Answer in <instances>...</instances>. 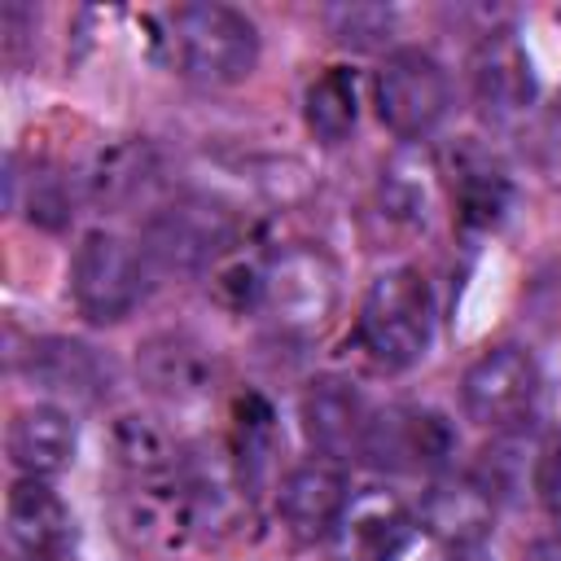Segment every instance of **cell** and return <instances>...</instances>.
<instances>
[{
	"instance_id": "obj_1",
	"label": "cell",
	"mask_w": 561,
	"mask_h": 561,
	"mask_svg": "<svg viewBox=\"0 0 561 561\" xmlns=\"http://www.w3.org/2000/svg\"><path fill=\"white\" fill-rule=\"evenodd\" d=\"M167 66L197 88H232L259 66V26L232 4H180L162 18Z\"/></svg>"
},
{
	"instance_id": "obj_2",
	"label": "cell",
	"mask_w": 561,
	"mask_h": 561,
	"mask_svg": "<svg viewBox=\"0 0 561 561\" xmlns=\"http://www.w3.org/2000/svg\"><path fill=\"white\" fill-rule=\"evenodd\" d=\"M245 302L259 307L280 333L307 337L324 329L337 307V263L307 241L280 245L245 272Z\"/></svg>"
},
{
	"instance_id": "obj_3",
	"label": "cell",
	"mask_w": 561,
	"mask_h": 561,
	"mask_svg": "<svg viewBox=\"0 0 561 561\" xmlns=\"http://www.w3.org/2000/svg\"><path fill=\"white\" fill-rule=\"evenodd\" d=\"M355 337H359L364 355L386 373H403V368L421 364L430 342H434V294H430V280L416 267L381 272L368 285L364 302H359Z\"/></svg>"
},
{
	"instance_id": "obj_4",
	"label": "cell",
	"mask_w": 561,
	"mask_h": 561,
	"mask_svg": "<svg viewBox=\"0 0 561 561\" xmlns=\"http://www.w3.org/2000/svg\"><path fill=\"white\" fill-rule=\"evenodd\" d=\"M149 276L153 263L140 241H127L110 228H92L79 237L70 259V298L88 324H118L145 302Z\"/></svg>"
},
{
	"instance_id": "obj_5",
	"label": "cell",
	"mask_w": 561,
	"mask_h": 561,
	"mask_svg": "<svg viewBox=\"0 0 561 561\" xmlns=\"http://www.w3.org/2000/svg\"><path fill=\"white\" fill-rule=\"evenodd\" d=\"M539 394H543V373H539L535 355L513 342L482 351L460 377L465 416L491 434L526 430L539 408Z\"/></svg>"
},
{
	"instance_id": "obj_6",
	"label": "cell",
	"mask_w": 561,
	"mask_h": 561,
	"mask_svg": "<svg viewBox=\"0 0 561 561\" xmlns=\"http://www.w3.org/2000/svg\"><path fill=\"white\" fill-rule=\"evenodd\" d=\"M377 118L399 140H425L451 110V79L425 48H394L373 79Z\"/></svg>"
},
{
	"instance_id": "obj_7",
	"label": "cell",
	"mask_w": 561,
	"mask_h": 561,
	"mask_svg": "<svg viewBox=\"0 0 561 561\" xmlns=\"http://www.w3.org/2000/svg\"><path fill=\"white\" fill-rule=\"evenodd\" d=\"M237 237V219L232 210H224L210 197H180L171 206H162L149 224H145V254L153 263V272H175V276H197L206 267H215L228 245Z\"/></svg>"
},
{
	"instance_id": "obj_8",
	"label": "cell",
	"mask_w": 561,
	"mask_h": 561,
	"mask_svg": "<svg viewBox=\"0 0 561 561\" xmlns=\"http://www.w3.org/2000/svg\"><path fill=\"white\" fill-rule=\"evenodd\" d=\"M456 451V430L434 408H373L364 456L373 469L390 473H438Z\"/></svg>"
},
{
	"instance_id": "obj_9",
	"label": "cell",
	"mask_w": 561,
	"mask_h": 561,
	"mask_svg": "<svg viewBox=\"0 0 561 561\" xmlns=\"http://www.w3.org/2000/svg\"><path fill=\"white\" fill-rule=\"evenodd\" d=\"M298 421H302L307 443L320 451V460L342 465V460H359L364 456L373 408L364 403L355 381H346V377H316L302 390V399H298Z\"/></svg>"
},
{
	"instance_id": "obj_10",
	"label": "cell",
	"mask_w": 561,
	"mask_h": 561,
	"mask_svg": "<svg viewBox=\"0 0 561 561\" xmlns=\"http://www.w3.org/2000/svg\"><path fill=\"white\" fill-rule=\"evenodd\" d=\"M469 79H473V101L486 118L495 123H513L522 118L530 105H535V70H530V57L522 48V39L500 26V31H486L473 48V61H469Z\"/></svg>"
},
{
	"instance_id": "obj_11",
	"label": "cell",
	"mask_w": 561,
	"mask_h": 561,
	"mask_svg": "<svg viewBox=\"0 0 561 561\" xmlns=\"http://www.w3.org/2000/svg\"><path fill=\"white\" fill-rule=\"evenodd\" d=\"M346 508H351V482L333 460L294 465L276 491V513L285 530L302 543L329 539L346 522Z\"/></svg>"
},
{
	"instance_id": "obj_12",
	"label": "cell",
	"mask_w": 561,
	"mask_h": 561,
	"mask_svg": "<svg viewBox=\"0 0 561 561\" xmlns=\"http://www.w3.org/2000/svg\"><path fill=\"white\" fill-rule=\"evenodd\" d=\"M136 368H140L145 386L175 408L206 403L215 390V355L188 333H153L140 346Z\"/></svg>"
},
{
	"instance_id": "obj_13",
	"label": "cell",
	"mask_w": 561,
	"mask_h": 561,
	"mask_svg": "<svg viewBox=\"0 0 561 561\" xmlns=\"http://www.w3.org/2000/svg\"><path fill=\"white\" fill-rule=\"evenodd\" d=\"M4 451L22 478H53L75 465L79 425L61 403H26L4 430Z\"/></svg>"
},
{
	"instance_id": "obj_14",
	"label": "cell",
	"mask_w": 561,
	"mask_h": 561,
	"mask_svg": "<svg viewBox=\"0 0 561 561\" xmlns=\"http://www.w3.org/2000/svg\"><path fill=\"white\" fill-rule=\"evenodd\" d=\"M4 522L26 557H66L75 543V513L48 478H18L4 500Z\"/></svg>"
},
{
	"instance_id": "obj_15",
	"label": "cell",
	"mask_w": 561,
	"mask_h": 561,
	"mask_svg": "<svg viewBox=\"0 0 561 561\" xmlns=\"http://www.w3.org/2000/svg\"><path fill=\"white\" fill-rule=\"evenodd\" d=\"M26 373L57 399L96 403L110 390V359L79 337H39L26 351Z\"/></svg>"
},
{
	"instance_id": "obj_16",
	"label": "cell",
	"mask_w": 561,
	"mask_h": 561,
	"mask_svg": "<svg viewBox=\"0 0 561 561\" xmlns=\"http://www.w3.org/2000/svg\"><path fill=\"white\" fill-rule=\"evenodd\" d=\"M495 517V495L473 478H438L421 500V526L438 535V543H482Z\"/></svg>"
},
{
	"instance_id": "obj_17",
	"label": "cell",
	"mask_w": 561,
	"mask_h": 561,
	"mask_svg": "<svg viewBox=\"0 0 561 561\" xmlns=\"http://www.w3.org/2000/svg\"><path fill=\"white\" fill-rule=\"evenodd\" d=\"M508 175L478 149H460L451 167V206L465 228H495L508 210Z\"/></svg>"
},
{
	"instance_id": "obj_18",
	"label": "cell",
	"mask_w": 561,
	"mask_h": 561,
	"mask_svg": "<svg viewBox=\"0 0 561 561\" xmlns=\"http://www.w3.org/2000/svg\"><path fill=\"white\" fill-rule=\"evenodd\" d=\"M302 118L320 145H342L359 123V75L351 66H329L320 79H311L302 96Z\"/></svg>"
},
{
	"instance_id": "obj_19",
	"label": "cell",
	"mask_w": 561,
	"mask_h": 561,
	"mask_svg": "<svg viewBox=\"0 0 561 561\" xmlns=\"http://www.w3.org/2000/svg\"><path fill=\"white\" fill-rule=\"evenodd\" d=\"M412 535V522L394 508H368L355 513L346 526V539L333 561H394Z\"/></svg>"
},
{
	"instance_id": "obj_20",
	"label": "cell",
	"mask_w": 561,
	"mask_h": 561,
	"mask_svg": "<svg viewBox=\"0 0 561 561\" xmlns=\"http://www.w3.org/2000/svg\"><path fill=\"white\" fill-rule=\"evenodd\" d=\"M333 31L342 44H355V48H377L381 35H390V9H364V4H351V9H333Z\"/></svg>"
},
{
	"instance_id": "obj_21",
	"label": "cell",
	"mask_w": 561,
	"mask_h": 561,
	"mask_svg": "<svg viewBox=\"0 0 561 561\" xmlns=\"http://www.w3.org/2000/svg\"><path fill=\"white\" fill-rule=\"evenodd\" d=\"M535 495L548 508V517L561 522V443L557 447H543L539 469H535Z\"/></svg>"
},
{
	"instance_id": "obj_22",
	"label": "cell",
	"mask_w": 561,
	"mask_h": 561,
	"mask_svg": "<svg viewBox=\"0 0 561 561\" xmlns=\"http://www.w3.org/2000/svg\"><path fill=\"white\" fill-rule=\"evenodd\" d=\"M526 561H561V530H548V535L530 539Z\"/></svg>"
},
{
	"instance_id": "obj_23",
	"label": "cell",
	"mask_w": 561,
	"mask_h": 561,
	"mask_svg": "<svg viewBox=\"0 0 561 561\" xmlns=\"http://www.w3.org/2000/svg\"><path fill=\"white\" fill-rule=\"evenodd\" d=\"M430 561H491L482 543H443Z\"/></svg>"
},
{
	"instance_id": "obj_24",
	"label": "cell",
	"mask_w": 561,
	"mask_h": 561,
	"mask_svg": "<svg viewBox=\"0 0 561 561\" xmlns=\"http://www.w3.org/2000/svg\"><path fill=\"white\" fill-rule=\"evenodd\" d=\"M22 561H61V557H22Z\"/></svg>"
}]
</instances>
